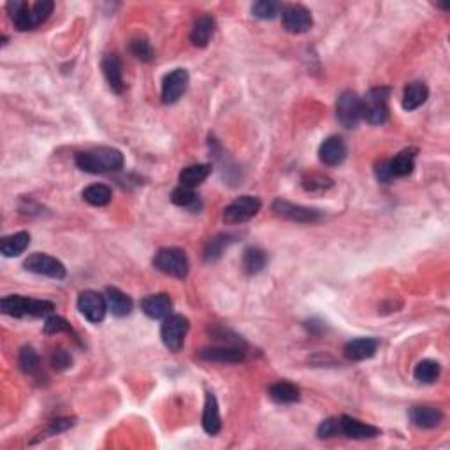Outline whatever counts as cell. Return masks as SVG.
Wrapping results in <instances>:
<instances>
[{
  "label": "cell",
  "mask_w": 450,
  "mask_h": 450,
  "mask_svg": "<svg viewBox=\"0 0 450 450\" xmlns=\"http://www.w3.org/2000/svg\"><path fill=\"white\" fill-rule=\"evenodd\" d=\"M123 153L116 148L100 146V148L88 150L76 155V165L84 172H115L123 169Z\"/></svg>",
  "instance_id": "cell-1"
},
{
  "label": "cell",
  "mask_w": 450,
  "mask_h": 450,
  "mask_svg": "<svg viewBox=\"0 0 450 450\" xmlns=\"http://www.w3.org/2000/svg\"><path fill=\"white\" fill-rule=\"evenodd\" d=\"M389 96L387 87L371 88L370 92L361 99L363 104V118L371 125H381L389 118Z\"/></svg>",
  "instance_id": "cell-2"
},
{
  "label": "cell",
  "mask_w": 450,
  "mask_h": 450,
  "mask_svg": "<svg viewBox=\"0 0 450 450\" xmlns=\"http://www.w3.org/2000/svg\"><path fill=\"white\" fill-rule=\"evenodd\" d=\"M153 266L159 271L165 273L169 276L183 280L188 275V259L181 249H174V246H168V249H161L155 253L153 259Z\"/></svg>",
  "instance_id": "cell-3"
},
{
  "label": "cell",
  "mask_w": 450,
  "mask_h": 450,
  "mask_svg": "<svg viewBox=\"0 0 450 450\" xmlns=\"http://www.w3.org/2000/svg\"><path fill=\"white\" fill-rule=\"evenodd\" d=\"M417 150H403L390 161H384L377 165V178L380 181H390L394 178L408 176L415 168Z\"/></svg>",
  "instance_id": "cell-4"
},
{
  "label": "cell",
  "mask_w": 450,
  "mask_h": 450,
  "mask_svg": "<svg viewBox=\"0 0 450 450\" xmlns=\"http://www.w3.org/2000/svg\"><path fill=\"white\" fill-rule=\"evenodd\" d=\"M260 202L259 197L253 195H241L236 201H233L229 206L224 210V222L229 225L244 224V222L252 220L257 213L260 211Z\"/></svg>",
  "instance_id": "cell-5"
},
{
  "label": "cell",
  "mask_w": 450,
  "mask_h": 450,
  "mask_svg": "<svg viewBox=\"0 0 450 450\" xmlns=\"http://www.w3.org/2000/svg\"><path fill=\"white\" fill-rule=\"evenodd\" d=\"M336 116L338 122L345 127V129H355L359 122L363 120V104H361V97L355 92L341 93L336 100Z\"/></svg>",
  "instance_id": "cell-6"
},
{
  "label": "cell",
  "mask_w": 450,
  "mask_h": 450,
  "mask_svg": "<svg viewBox=\"0 0 450 450\" xmlns=\"http://www.w3.org/2000/svg\"><path fill=\"white\" fill-rule=\"evenodd\" d=\"M188 327V318L183 315H169L168 318H164L162 324L161 336L165 347L171 352H179L183 348L185 336H187Z\"/></svg>",
  "instance_id": "cell-7"
},
{
  "label": "cell",
  "mask_w": 450,
  "mask_h": 450,
  "mask_svg": "<svg viewBox=\"0 0 450 450\" xmlns=\"http://www.w3.org/2000/svg\"><path fill=\"white\" fill-rule=\"evenodd\" d=\"M24 267L34 275L50 276L53 280H64L67 276V269H65L64 264L48 253H32L24 262Z\"/></svg>",
  "instance_id": "cell-8"
},
{
  "label": "cell",
  "mask_w": 450,
  "mask_h": 450,
  "mask_svg": "<svg viewBox=\"0 0 450 450\" xmlns=\"http://www.w3.org/2000/svg\"><path fill=\"white\" fill-rule=\"evenodd\" d=\"M273 211L278 217L287 218L290 222H298V224H315V222H321L322 217H324L321 210H313V208L301 206V204H292L285 199H276L273 202Z\"/></svg>",
  "instance_id": "cell-9"
},
{
  "label": "cell",
  "mask_w": 450,
  "mask_h": 450,
  "mask_svg": "<svg viewBox=\"0 0 450 450\" xmlns=\"http://www.w3.org/2000/svg\"><path fill=\"white\" fill-rule=\"evenodd\" d=\"M78 309L88 322L99 324L104 321L107 312L106 296L99 294L96 290H84L78 298Z\"/></svg>",
  "instance_id": "cell-10"
},
{
  "label": "cell",
  "mask_w": 450,
  "mask_h": 450,
  "mask_svg": "<svg viewBox=\"0 0 450 450\" xmlns=\"http://www.w3.org/2000/svg\"><path fill=\"white\" fill-rule=\"evenodd\" d=\"M188 81H190V76H188V73L185 69H174L169 74H165L164 81H162V102H178L179 97L187 92Z\"/></svg>",
  "instance_id": "cell-11"
},
{
  "label": "cell",
  "mask_w": 450,
  "mask_h": 450,
  "mask_svg": "<svg viewBox=\"0 0 450 450\" xmlns=\"http://www.w3.org/2000/svg\"><path fill=\"white\" fill-rule=\"evenodd\" d=\"M282 24L283 28L290 34H303L312 28V12L303 6H287L282 11Z\"/></svg>",
  "instance_id": "cell-12"
},
{
  "label": "cell",
  "mask_w": 450,
  "mask_h": 450,
  "mask_svg": "<svg viewBox=\"0 0 450 450\" xmlns=\"http://www.w3.org/2000/svg\"><path fill=\"white\" fill-rule=\"evenodd\" d=\"M338 435L352 440H366L380 435V429L366 422H361L354 417L341 415L338 417Z\"/></svg>",
  "instance_id": "cell-13"
},
{
  "label": "cell",
  "mask_w": 450,
  "mask_h": 450,
  "mask_svg": "<svg viewBox=\"0 0 450 450\" xmlns=\"http://www.w3.org/2000/svg\"><path fill=\"white\" fill-rule=\"evenodd\" d=\"M318 159L325 165H340L347 159V145L340 136H331L318 148Z\"/></svg>",
  "instance_id": "cell-14"
},
{
  "label": "cell",
  "mask_w": 450,
  "mask_h": 450,
  "mask_svg": "<svg viewBox=\"0 0 450 450\" xmlns=\"http://www.w3.org/2000/svg\"><path fill=\"white\" fill-rule=\"evenodd\" d=\"M141 309L146 317L153 318V321H164L171 315L172 301L168 294L146 296L141 301Z\"/></svg>",
  "instance_id": "cell-15"
},
{
  "label": "cell",
  "mask_w": 450,
  "mask_h": 450,
  "mask_svg": "<svg viewBox=\"0 0 450 450\" xmlns=\"http://www.w3.org/2000/svg\"><path fill=\"white\" fill-rule=\"evenodd\" d=\"M201 361L208 363H241L244 359L243 348L240 347H208L197 354Z\"/></svg>",
  "instance_id": "cell-16"
},
{
  "label": "cell",
  "mask_w": 450,
  "mask_h": 450,
  "mask_svg": "<svg viewBox=\"0 0 450 450\" xmlns=\"http://www.w3.org/2000/svg\"><path fill=\"white\" fill-rule=\"evenodd\" d=\"M102 73L107 84L115 93H122L125 90V81H123V67L122 62L116 55H106L102 60Z\"/></svg>",
  "instance_id": "cell-17"
},
{
  "label": "cell",
  "mask_w": 450,
  "mask_h": 450,
  "mask_svg": "<svg viewBox=\"0 0 450 450\" xmlns=\"http://www.w3.org/2000/svg\"><path fill=\"white\" fill-rule=\"evenodd\" d=\"M378 348V341L375 338H357L345 345V357L348 361H366L373 357Z\"/></svg>",
  "instance_id": "cell-18"
},
{
  "label": "cell",
  "mask_w": 450,
  "mask_h": 450,
  "mask_svg": "<svg viewBox=\"0 0 450 450\" xmlns=\"http://www.w3.org/2000/svg\"><path fill=\"white\" fill-rule=\"evenodd\" d=\"M202 427L208 435L215 436L222 429L220 410H218L217 397L211 393H206V401H204V412H202Z\"/></svg>",
  "instance_id": "cell-19"
},
{
  "label": "cell",
  "mask_w": 450,
  "mask_h": 450,
  "mask_svg": "<svg viewBox=\"0 0 450 450\" xmlns=\"http://www.w3.org/2000/svg\"><path fill=\"white\" fill-rule=\"evenodd\" d=\"M442 410L435 408V406H413L410 410V420L413 422V426L420 427V429H433L442 422Z\"/></svg>",
  "instance_id": "cell-20"
},
{
  "label": "cell",
  "mask_w": 450,
  "mask_h": 450,
  "mask_svg": "<svg viewBox=\"0 0 450 450\" xmlns=\"http://www.w3.org/2000/svg\"><path fill=\"white\" fill-rule=\"evenodd\" d=\"M8 12L11 16L12 24L18 28L19 32L32 30L34 24H32V15H30V6L24 0H11L8 4Z\"/></svg>",
  "instance_id": "cell-21"
},
{
  "label": "cell",
  "mask_w": 450,
  "mask_h": 450,
  "mask_svg": "<svg viewBox=\"0 0 450 450\" xmlns=\"http://www.w3.org/2000/svg\"><path fill=\"white\" fill-rule=\"evenodd\" d=\"M106 301H107V309H109L115 317H127L132 312V299L127 294H123L120 289H115V287H109L106 290Z\"/></svg>",
  "instance_id": "cell-22"
},
{
  "label": "cell",
  "mask_w": 450,
  "mask_h": 450,
  "mask_svg": "<svg viewBox=\"0 0 450 450\" xmlns=\"http://www.w3.org/2000/svg\"><path fill=\"white\" fill-rule=\"evenodd\" d=\"M28 244H30V234L21 231V233L2 237V241H0V252H2L4 257H18L28 249Z\"/></svg>",
  "instance_id": "cell-23"
},
{
  "label": "cell",
  "mask_w": 450,
  "mask_h": 450,
  "mask_svg": "<svg viewBox=\"0 0 450 450\" xmlns=\"http://www.w3.org/2000/svg\"><path fill=\"white\" fill-rule=\"evenodd\" d=\"M429 97V90L420 81H413V83L406 84L403 92V109L404 111H415L417 107L422 106Z\"/></svg>",
  "instance_id": "cell-24"
},
{
  "label": "cell",
  "mask_w": 450,
  "mask_h": 450,
  "mask_svg": "<svg viewBox=\"0 0 450 450\" xmlns=\"http://www.w3.org/2000/svg\"><path fill=\"white\" fill-rule=\"evenodd\" d=\"M215 34V19L211 16H201L194 24L190 32V41L194 46L204 48L208 46L210 39Z\"/></svg>",
  "instance_id": "cell-25"
},
{
  "label": "cell",
  "mask_w": 450,
  "mask_h": 450,
  "mask_svg": "<svg viewBox=\"0 0 450 450\" xmlns=\"http://www.w3.org/2000/svg\"><path fill=\"white\" fill-rule=\"evenodd\" d=\"M269 397H271L275 403L280 404H290L299 401L301 397V390H299L298 386L290 384V381H276L269 387Z\"/></svg>",
  "instance_id": "cell-26"
},
{
  "label": "cell",
  "mask_w": 450,
  "mask_h": 450,
  "mask_svg": "<svg viewBox=\"0 0 450 450\" xmlns=\"http://www.w3.org/2000/svg\"><path fill=\"white\" fill-rule=\"evenodd\" d=\"M210 172H211V165L208 164L188 165V168H185L183 171L179 172V185H181V187L195 188L197 185H201L208 176H210Z\"/></svg>",
  "instance_id": "cell-27"
},
{
  "label": "cell",
  "mask_w": 450,
  "mask_h": 450,
  "mask_svg": "<svg viewBox=\"0 0 450 450\" xmlns=\"http://www.w3.org/2000/svg\"><path fill=\"white\" fill-rule=\"evenodd\" d=\"M267 255L264 250L257 249V246H250L243 252V259H241V264H243V269L246 275H257L266 267Z\"/></svg>",
  "instance_id": "cell-28"
},
{
  "label": "cell",
  "mask_w": 450,
  "mask_h": 450,
  "mask_svg": "<svg viewBox=\"0 0 450 450\" xmlns=\"http://www.w3.org/2000/svg\"><path fill=\"white\" fill-rule=\"evenodd\" d=\"M234 243L233 234H217L208 241L206 249H204V259L206 262H215L224 255V252L229 249V244Z\"/></svg>",
  "instance_id": "cell-29"
},
{
  "label": "cell",
  "mask_w": 450,
  "mask_h": 450,
  "mask_svg": "<svg viewBox=\"0 0 450 450\" xmlns=\"http://www.w3.org/2000/svg\"><path fill=\"white\" fill-rule=\"evenodd\" d=\"M28 306H30V298H24V296H8L0 303L2 313L16 318L27 317Z\"/></svg>",
  "instance_id": "cell-30"
},
{
  "label": "cell",
  "mask_w": 450,
  "mask_h": 450,
  "mask_svg": "<svg viewBox=\"0 0 450 450\" xmlns=\"http://www.w3.org/2000/svg\"><path fill=\"white\" fill-rule=\"evenodd\" d=\"M111 197H113V194H111V188L107 187V185H102V183L90 185V187H87L83 190L84 201H87L88 204H92V206H97V208L109 204Z\"/></svg>",
  "instance_id": "cell-31"
},
{
  "label": "cell",
  "mask_w": 450,
  "mask_h": 450,
  "mask_svg": "<svg viewBox=\"0 0 450 450\" xmlns=\"http://www.w3.org/2000/svg\"><path fill=\"white\" fill-rule=\"evenodd\" d=\"M440 364L436 361H431V359H424L415 366V371H413V377H415L417 381L420 384H433V381L438 380L440 377Z\"/></svg>",
  "instance_id": "cell-32"
},
{
  "label": "cell",
  "mask_w": 450,
  "mask_h": 450,
  "mask_svg": "<svg viewBox=\"0 0 450 450\" xmlns=\"http://www.w3.org/2000/svg\"><path fill=\"white\" fill-rule=\"evenodd\" d=\"M171 201H172V204H176V206L188 208V210H194V208L199 204V199H197V195H195L194 188L181 187V185L172 190Z\"/></svg>",
  "instance_id": "cell-33"
},
{
  "label": "cell",
  "mask_w": 450,
  "mask_h": 450,
  "mask_svg": "<svg viewBox=\"0 0 450 450\" xmlns=\"http://www.w3.org/2000/svg\"><path fill=\"white\" fill-rule=\"evenodd\" d=\"M283 11V6L273 0H259L252 6V15L259 19H273Z\"/></svg>",
  "instance_id": "cell-34"
},
{
  "label": "cell",
  "mask_w": 450,
  "mask_h": 450,
  "mask_svg": "<svg viewBox=\"0 0 450 450\" xmlns=\"http://www.w3.org/2000/svg\"><path fill=\"white\" fill-rule=\"evenodd\" d=\"M19 368L24 373H35L39 370V355L37 352L34 350L32 347H24L19 350V357H18Z\"/></svg>",
  "instance_id": "cell-35"
},
{
  "label": "cell",
  "mask_w": 450,
  "mask_h": 450,
  "mask_svg": "<svg viewBox=\"0 0 450 450\" xmlns=\"http://www.w3.org/2000/svg\"><path fill=\"white\" fill-rule=\"evenodd\" d=\"M55 4L51 0H39L35 2L34 6L30 8V15H32V24H34V28L39 27L41 24H44L50 15L53 12Z\"/></svg>",
  "instance_id": "cell-36"
},
{
  "label": "cell",
  "mask_w": 450,
  "mask_h": 450,
  "mask_svg": "<svg viewBox=\"0 0 450 450\" xmlns=\"http://www.w3.org/2000/svg\"><path fill=\"white\" fill-rule=\"evenodd\" d=\"M130 51H132L134 57L143 62H150L153 58V50L146 39H134V41L130 42Z\"/></svg>",
  "instance_id": "cell-37"
},
{
  "label": "cell",
  "mask_w": 450,
  "mask_h": 450,
  "mask_svg": "<svg viewBox=\"0 0 450 450\" xmlns=\"http://www.w3.org/2000/svg\"><path fill=\"white\" fill-rule=\"evenodd\" d=\"M44 332L46 334H58V332H73V329H71V324L65 318L50 315L44 322Z\"/></svg>",
  "instance_id": "cell-38"
},
{
  "label": "cell",
  "mask_w": 450,
  "mask_h": 450,
  "mask_svg": "<svg viewBox=\"0 0 450 450\" xmlns=\"http://www.w3.org/2000/svg\"><path fill=\"white\" fill-rule=\"evenodd\" d=\"M74 426V419H57V420H51L50 426H48V429L44 431V436L42 438H50V436H55L58 435V433H64L67 431L69 427Z\"/></svg>",
  "instance_id": "cell-39"
},
{
  "label": "cell",
  "mask_w": 450,
  "mask_h": 450,
  "mask_svg": "<svg viewBox=\"0 0 450 450\" xmlns=\"http://www.w3.org/2000/svg\"><path fill=\"white\" fill-rule=\"evenodd\" d=\"M318 438H334L338 435V417H331V419H325L324 422H321L317 429Z\"/></svg>",
  "instance_id": "cell-40"
},
{
  "label": "cell",
  "mask_w": 450,
  "mask_h": 450,
  "mask_svg": "<svg viewBox=\"0 0 450 450\" xmlns=\"http://www.w3.org/2000/svg\"><path fill=\"white\" fill-rule=\"evenodd\" d=\"M71 363H73L71 355L67 354L65 350H62V348L55 350L53 355H51V366H53L55 370H58V371L67 370V368L71 366Z\"/></svg>",
  "instance_id": "cell-41"
}]
</instances>
